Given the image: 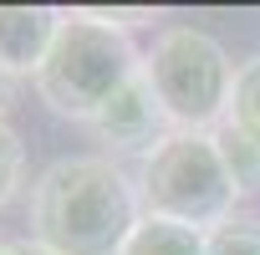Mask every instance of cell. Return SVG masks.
<instances>
[{"mask_svg":"<svg viewBox=\"0 0 260 255\" xmlns=\"http://www.w3.org/2000/svg\"><path fill=\"white\" fill-rule=\"evenodd\" d=\"M143 225L138 179L102 153L56 158L31 184V240L56 255H122Z\"/></svg>","mask_w":260,"mask_h":255,"instance_id":"1","label":"cell"},{"mask_svg":"<svg viewBox=\"0 0 260 255\" xmlns=\"http://www.w3.org/2000/svg\"><path fill=\"white\" fill-rule=\"evenodd\" d=\"M143 72V51L133 46L122 21L67 11L46 67L36 72V97L56 117L92 122L127 82Z\"/></svg>","mask_w":260,"mask_h":255,"instance_id":"2","label":"cell"},{"mask_svg":"<svg viewBox=\"0 0 260 255\" xmlns=\"http://www.w3.org/2000/svg\"><path fill=\"white\" fill-rule=\"evenodd\" d=\"M138 194H143V214L214 235L219 225L235 219V204L245 189L230 174L214 133H169L143 158Z\"/></svg>","mask_w":260,"mask_h":255,"instance_id":"3","label":"cell"},{"mask_svg":"<svg viewBox=\"0 0 260 255\" xmlns=\"http://www.w3.org/2000/svg\"><path fill=\"white\" fill-rule=\"evenodd\" d=\"M143 77L174 133H219L235 107V61L199 26H169L143 51Z\"/></svg>","mask_w":260,"mask_h":255,"instance_id":"4","label":"cell"},{"mask_svg":"<svg viewBox=\"0 0 260 255\" xmlns=\"http://www.w3.org/2000/svg\"><path fill=\"white\" fill-rule=\"evenodd\" d=\"M87 128H92V133H97L112 153H143V158H148V153L174 133L143 72L127 82V87H122V92H117V97H112V102L87 122Z\"/></svg>","mask_w":260,"mask_h":255,"instance_id":"5","label":"cell"},{"mask_svg":"<svg viewBox=\"0 0 260 255\" xmlns=\"http://www.w3.org/2000/svg\"><path fill=\"white\" fill-rule=\"evenodd\" d=\"M67 11H46V6H0V67L11 77H31L46 67L56 31H61Z\"/></svg>","mask_w":260,"mask_h":255,"instance_id":"6","label":"cell"},{"mask_svg":"<svg viewBox=\"0 0 260 255\" xmlns=\"http://www.w3.org/2000/svg\"><path fill=\"white\" fill-rule=\"evenodd\" d=\"M122 255H209V235L189 230V225H174V219L143 214V225L127 235Z\"/></svg>","mask_w":260,"mask_h":255,"instance_id":"7","label":"cell"},{"mask_svg":"<svg viewBox=\"0 0 260 255\" xmlns=\"http://www.w3.org/2000/svg\"><path fill=\"white\" fill-rule=\"evenodd\" d=\"M214 138H219L224 164H230V174L240 179V189H255V184H260V143L245 133V128H235V122H224Z\"/></svg>","mask_w":260,"mask_h":255,"instance_id":"8","label":"cell"},{"mask_svg":"<svg viewBox=\"0 0 260 255\" xmlns=\"http://www.w3.org/2000/svg\"><path fill=\"white\" fill-rule=\"evenodd\" d=\"M230 122L245 128V133L260 143V56H250L235 77V107H230Z\"/></svg>","mask_w":260,"mask_h":255,"instance_id":"9","label":"cell"},{"mask_svg":"<svg viewBox=\"0 0 260 255\" xmlns=\"http://www.w3.org/2000/svg\"><path fill=\"white\" fill-rule=\"evenodd\" d=\"M209 255H260V219H230L209 235Z\"/></svg>","mask_w":260,"mask_h":255,"instance_id":"10","label":"cell"},{"mask_svg":"<svg viewBox=\"0 0 260 255\" xmlns=\"http://www.w3.org/2000/svg\"><path fill=\"white\" fill-rule=\"evenodd\" d=\"M21 179H26V148H21V138L11 133V128L0 122V209L16 199Z\"/></svg>","mask_w":260,"mask_h":255,"instance_id":"11","label":"cell"},{"mask_svg":"<svg viewBox=\"0 0 260 255\" xmlns=\"http://www.w3.org/2000/svg\"><path fill=\"white\" fill-rule=\"evenodd\" d=\"M6 255H56V250H46L41 240H16V245H11Z\"/></svg>","mask_w":260,"mask_h":255,"instance_id":"12","label":"cell"},{"mask_svg":"<svg viewBox=\"0 0 260 255\" xmlns=\"http://www.w3.org/2000/svg\"><path fill=\"white\" fill-rule=\"evenodd\" d=\"M6 107H11V72L0 67V122H6Z\"/></svg>","mask_w":260,"mask_h":255,"instance_id":"13","label":"cell"},{"mask_svg":"<svg viewBox=\"0 0 260 255\" xmlns=\"http://www.w3.org/2000/svg\"><path fill=\"white\" fill-rule=\"evenodd\" d=\"M6 250H11V245H6V240H0V255H6Z\"/></svg>","mask_w":260,"mask_h":255,"instance_id":"14","label":"cell"}]
</instances>
